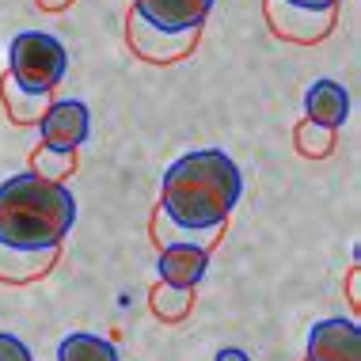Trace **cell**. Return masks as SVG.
I'll list each match as a JSON object with an SVG mask.
<instances>
[{"label":"cell","instance_id":"5bb4252c","mask_svg":"<svg viewBox=\"0 0 361 361\" xmlns=\"http://www.w3.org/2000/svg\"><path fill=\"white\" fill-rule=\"evenodd\" d=\"M57 361H118V350L92 331H76L57 346Z\"/></svg>","mask_w":361,"mask_h":361},{"label":"cell","instance_id":"8992f818","mask_svg":"<svg viewBox=\"0 0 361 361\" xmlns=\"http://www.w3.org/2000/svg\"><path fill=\"white\" fill-rule=\"evenodd\" d=\"M38 133H42L46 149L76 152L87 141V133H92V111H87L80 99H57L42 111Z\"/></svg>","mask_w":361,"mask_h":361},{"label":"cell","instance_id":"277c9868","mask_svg":"<svg viewBox=\"0 0 361 361\" xmlns=\"http://www.w3.org/2000/svg\"><path fill=\"white\" fill-rule=\"evenodd\" d=\"M262 16H267L270 31L286 42H324L338 23V8H300L289 0H262Z\"/></svg>","mask_w":361,"mask_h":361},{"label":"cell","instance_id":"9a60e30c","mask_svg":"<svg viewBox=\"0 0 361 361\" xmlns=\"http://www.w3.org/2000/svg\"><path fill=\"white\" fill-rule=\"evenodd\" d=\"M149 300H152V312L164 319V324H179V319H187L190 308H194V289H179V286L160 281Z\"/></svg>","mask_w":361,"mask_h":361},{"label":"cell","instance_id":"2e32d148","mask_svg":"<svg viewBox=\"0 0 361 361\" xmlns=\"http://www.w3.org/2000/svg\"><path fill=\"white\" fill-rule=\"evenodd\" d=\"M293 141H297V152L308 156V160H324V156L335 152V130H327L319 122H308V118L293 130Z\"/></svg>","mask_w":361,"mask_h":361},{"label":"cell","instance_id":"52a82bcc","mask_svg":"<svg viewBox=\"0 0 361 361\" xmlns=\"http://www.w3.org/2000/svg\"><path fill=\"white\" fill-rule=\"evenodd\" d=\"M305 361H361V327L343 316L312 324Z\"/></svg>","mask_w":361,"mask_h":361},{"label":"cell","instance_id":"44dd1931","mask_svg":"<svg viewBox=\"0 0 361 361\" xmlns=\"http://www.w3.org/2000/svg\"><path fill=\"white\" fill-rule=\"evenodd\" d=\"M289 4H300V8H338L343 0H289Z\"/></svg>","mask_w":361,"mask_h":361},{"label":"cell","instance_id":"ba28073f","mask_svg":"<svg viewBox=\"0 0 361 361\" xmlns=\"http://www.w3.org/2000/svg\"><path fill=\"white\" fill-rule=\"evenodd\" d=\"M213 4L217 0H133V12L164 31H190L206 23Z\"/></svg>","mask_w":361,"mask_h":361},{"label":"cell","instance_id":"7402d4cb","mask_svg":"<svg viewBox=\"0 0 361 361\" xmlns=\"http://www.w3.org/2000/svg\"><path fill=\"white\" fill-rule=\"evenodd\" d=\"M217 361H243V354H236V350H228V354H217Z\"/></svg>","mask_w":361,"mask_h":361},{"label":"cell","instance_id":"8fae6325","mask_svg":"<svg viewBox=\"0 0 361 361\" xmlns=\"http://www.w3.org/2000/svg\"><path fill=\"white\" fill-rule=\"evenodd\" d=\"M305 118L338 130L350 118V92L338 80H316L305 92Z\"/></svg>","mask_w":361,"mask_h":361},{"label":"cell","instance_id":"6da1fadb","mask_svg":"<svg viewBox=\"0 0 361 361\" xmlns=\"http://www.w3.org/2000/svg\"><path fill=\"white\" fill-rule=\"evenodd\" d=\"M240 194H243V175L236 160L221 149H198L179 156L164 171L160 209L171 221L187 224V228H213V224L228 221Z\"/></svg>","mask_w":361,"mask_h":361},{"label":"cell","instance_id":"30bf717a","mask_svg":"<svg viewBox=\"0 0 361 361\" xmlns=\"http://www.w3.org/2000/svg\"><path fill=\"white\" fill-rule=\"evenodd\" d=\"M61 259V243L57 247H8L0 243V281L8 286H27V281L46 278Z\"/></svg>","mask_w":361,"mask_h":361},{"label":"cell","instance_id":"4fadbf2b","mask_svg":"<svg viewBox=\"0 0 361 361\" xmlns=\"http://www.w3.org/2000/svg\"><path fill=\"white\" fill-rule=\"evenodd\" d=\"M0 99H4L8 122H16V126H35L38 118H42V111L50 106V95L23 92V87H19L8 73H4V80H0Z\"/></svg>","mask_w":361,"mask_h":361},{"label":"cell","instance_id":"9c48e42d","mask_svg":"<svg viewBox=\"0 0 361 361\" xmlns=\"http://www.w3.org/2000/svg\"><path fill=\"white\" fill-rule=\"evenodd\" d=\"M209 270V251L206 247H194V243H168L160 247L156 255V274L168 286H179V289H194Z\"/></svg>","mask_w":361,"mask_h":361},{"label":"cell","instance_id":"7c38bea8","mask_svg":"<svg viewBox=\"0 0 361 361\" xmlns=\"http://www.w3.org/2000/svg\"><path fill=\"white\" fill-rule=\"evenodd\" d=\"M149 232H152L156 247H168V243H194V247H206V251H213V247L221 243V236H224V224H213V228H187V224L171 221L168 213H164L160 206H156Z\"/></svg>","mask_w":361,"mask_h":361},{"label":"cell","instance_id":"e0dca14e","mask_svg":"<svg viewBox=\"0 0 361 361\" xmlns=\"http://www.w3.org/2000/svg\"><path fill=\"white\" fill-rule=\"evenodd\" d=\"M31 171H38L42 179L65 183V179H69V175L76 171V152H57V149H46V145H38L35 156H31Z\"/></svg>","mask_w":361,"mask_h":361},{"label":"cell","instance_id":"3957f363","mask_svg":"<svg viewBox=\"0 0 361 361\" xmlns=\"http://www.w3.org/2000/svg\"><path fill=\"white\" fill-rule=\"evenodd\" d=\"M65 69H69V50L46 31H23L8 46V76L23 92L50 95L65 80Z\"/></svg>","mask_w":361,"mask_h":361},{"label":"cell","instance_id":"7a4b0ae2","mask_svg":"<svg viewBox=\"0 0 361 361\" xmlns=\"http://www.w3.org/2000/svg\"><path fill=\"white\" fill-rule=\"evenodd\" d=\"M76 224V198L65 183L19 171L0 183V243L8 247H57Z\"/></svg>","mask_w":361,"mask_h":361},{"label":"cell","instance_id":"ffe728a7","mask_svg":"<svg viewBox=\"0 0 361 361\" xmlns=\"http://www.w3.org/2000/svg\"><path fill=\"white\" fill-rule=\"evenodd\" d=\"M38 8H42V12H65V8L73 4V0H35Z\"/></svg>","mask_w":361,"mask_h":361},{"label":"cell","instance_id":"d6986e66","mask_svg":"<svg viewBox=\"0 0 361 361\" xmlns=\"http://www.w3.org/2000/svg\"><path fill=\"white\" fill-rule=\"evenodd\" d=\"M346 300H350V308H361V270L354 267L350 270V278H346Z\"/></svg>","mask_w":361,"mask_h":361},{"label":"cell","instance_id":"ac0fdd59","mask_svg":"<svg viewBox=\"0 0 361 361\" xmlns=\"http://www.w3.org/2000/svg\"><path fill=\"white\" fill-rule=\"evenodd\" d=\"M0 361H35V354H31V346H27L23 338L0 331Z\"/></svg>","mask_w":361,"mask_h":361},{"label":"cell","instance_id":"5b68a950","mask_svg":"<svg viewBox=\"0 0 361 361\" xmlns=\"http://www.w3.org/2000/svg\"><path fill=\"white\" fill-rule=\"evenodd\" d=\"M126 38H130V50L149 65H171L183 61L202 38V27H190V31H164V27H152L149 19H141L130 8V19H126Z\"/></svg>","mask_w":361,"mask_h":361}]
</instances>
